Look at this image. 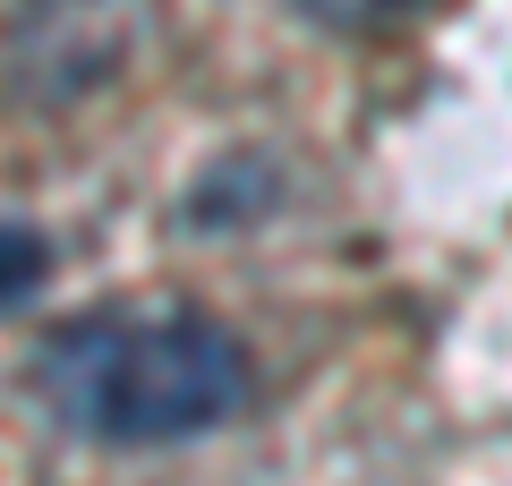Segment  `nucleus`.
I'll return each mask as SVG.
<instances>
[{
    "label": "nucleus",
    "instance_id": "f257e3e1",
    "mask_svg": "<svg viewBox=\"0 0 512 486\" xmlns=\"http://www.w3.org/2000/svg\"><path fill=\"white\" fill-rule=\"evenodd\" d=\"M35 401L69 435L94 444H188L248 410V350L222 316L180 299L154 307H94L43 333L26 367Z\"/></svg>",
    "mask_w": 512,
    "mask_h": 486
},
{
    "label": "nucleus",
    "instance_id": "f03ea898",
    "mask_svg": "<svg viewBox=\"0 0 512 486\" xmlns=\"http://www.w3.org/2000/svg\"><path fill=\"white\" fill-rule=\"evenodd\" d=\"M43 273H52V248H43V231H35V222H0V316L35 299Z\"/></svg>",
    "mask_w": 512,
    "mask_h": 486
},
{
    "label": "nucleus",
    "instance_id": "7ed1b4c3",
    "mask_svg": "<svg viewBox=\"0 0 512 486\" xmlns=\"http://www.w3.org/2000/svg\"><path fill=\"white\" fill-rule=\"evenodd\" d=\"M291 9L308 26H325V35H384V26H402L427 0H291Z\"/></svg>",
    "mask_w": 512,
    "mask_h": 486
}]
</instances>
